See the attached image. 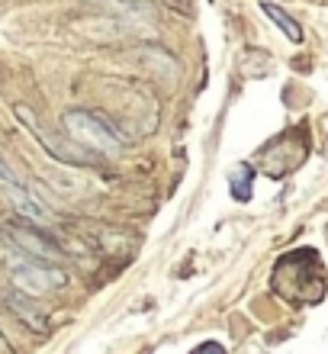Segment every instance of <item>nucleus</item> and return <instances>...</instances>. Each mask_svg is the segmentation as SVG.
I'll return each instance as SVG.
<instances>
[{
    "label": "nucleus",
    "mask_w": 328,
    "mask_h": 354,
    "mask_svg": "<svg viewBox=\"0 0 328 354\" xmlns=\"http://www.w3.org/2000/svg\"><path fill=\"white\" fill-rule=\"evenodd\" d=\"M13 113H17L19 122H26L29 132H32V136L46 145V151L55 161H65V165H87V161H90V151H87L84 145H77L68 132H46V129H42L29 106H23V103H19V106H13Z\"/></svg>",
    "instance_id": "3"
},
{
    "label": "nucleus",
    "mask_w": 328,
    "mask_h": 354,
    "mask_svg": "<svg viewBox=\"0 0 328 354\" xmlns=\"http://www.w3.org/2000/svg\"><path fill=\"white\" fill-rule=\"evenodd\" d=\"M0 245H10V242H7V235H3V229H0Z\"/></svg>",
    "instance_id": "12"
},
{
    "label": "nucleus",
    "mask_w": 328,
    "mask_h": 354,
    "mask_svg": "<svg viewBox=\"0 0 328 354\" xmlns=\"http://www.w3.org/2000/svg\"><path fill=\"white\" fill-rule=\"evenodd\" d=\"M61 122H65L68 136H71L77 145H84L87 151L119 155V151L126 149V142H122V136L116 132V126L94 110H68L65 116H61Z\"/></svg>",
    "instance_id": "1"
},
{
    "label": "nucleus",
    "mask_w": 328,
    "mask_h": 354,
    "mask_svg": "<svg viewBox=\"0 0 328 354\" xmlns=\"http://www.w3.org/2000/svg\"><path fill=\"white\" fill-rule=\"evenodd\" d=\"M7 306H10V313H13V316H17L19 322L29 328V332H36V335L48 332V326H52L48 309H42L36 299L29 297V293H23V290H13V293H7Z\"/></svg>",
    "instance_id": "5"
},
{
    "label": "nucleus",
    "mask_w": 328,
    "mask_h": 354,
    "mask_svg": "<svg viewBox=\"0 0 328 354\" xmlns=\"http://www.w3.org/2000/svg\"><path fill=\"white\" fill-rule=\"evenodd\" d=\"M0 354H13V345L7 342V335L0 332Z\"/></svg>",
    "instance_id": "11"
},
{
    "label": "nucleus",
    "mask_w": 328,
    "mask_h": 354,
    "mask_svg": "<svg viewBox=\"0 0 328 354\" xmlns=\"http://www.w3.org/2000/svg\"><path fill=\"white\" fill-rule=\"evenodd\" d=\"M3 235H7V242L17 248V252L29 254V258H36V261H61L65 258V252L58 248L55 239H48V235L36 232V229H29V225H7L3 229Z\"/></svg>",
    "instance_id": "4"
},
{
    "label": "nucleus",
    "mask_w": 328,
    "mask_h": 354,
    "mask_svg": "<svg viewBox=\"0 0 328 354\" xmlns=\"http://www.w3.org/2000/svg\"><path fill=\"white\" fill-rule=\"evenodd\" d=\"M261 13L267 19H273V23H277V29H280V32L290 39V42H296V46L302 42V26L283 7H277V3H271V0H264V3H261Z\"/></svg>",
    "instance_id": "7"
},
{
    "label": "nucleus",
    "mask_w": 328,
    "mask_h": 354,
    "mask_svg": "<svg viewBox=\"0 0 328 354\" xmlns=\"http://www.w3.org/2000/svg\"><path fill=\"white\" fill-rule=\"evenodd\" d=\"M193 354H225V348L216 345V342H206V345H200Z\"/></svg>",
    "instance_id": "10"
},
{
    "label": "nucleus",
    "mask_w": 328,
    "mask_h": 354,
    "mask_svg": "<svg viewBox=\"0 0 328 354\" xmlns=\"http://www.w3.org/2000/svg\"><path fill=\"white\" fill-rule=\"evenodd\" d=\"M10 277H13V287L29 293V297H42V293L68 287V274L58 264H39L29 254L10 258Z\"/></svg>",
    "instance_id": "2"
},
{
    "label": "nucleus",
    "mask_w": 328,
    "mask_h": 354,
    "mask_svg": "<svg viewBox=\"0 0 328 354\" xmlns=\"http://www.w3.org/2000/svg\"><path fill=\"white\" fill-rule=\"evenodd\" d=\"M3 194H7V200L13 203V209H17L23 219H29V223H46V219H48V213L42 209V203H39L36 196L29 194L26 187L3 184Z\"/></svg>",
    "instance_id": "6"
},
{
    "label": "nucleus",
    "mask_w": 328,
    "mask_h": 354,
    "mask_svg": "<svg viewBox=\"0 0 328 354\" xmlns=\"http://www.w3.org/2000/svg\"><path fill=\"white\" fill-rule=\"evenodd\" d=\"M0 184H13V187H26V184H23V177H19V174H17V171L10 168V165H7V161H3V158H0Z\"/></svg>",
    "instance_id": "8"
},
{
    "label": "nucleus",
    "mask_w": 328,
    "mask_h": 354,
    "mask_svg": "<svg viewBox=\"0 0 328 354\" xmlns=\"http://www.w3.org/2000/svg\"><path fill=\"white\" fill-rule=\"evenodd\" d=\"M238 177H242V184H244V180L251 177V168H238ZM235 196H238V200H248V190H244V187H235Z\"/></svg>",
    "instance_id": "9"
}]
</instances>
